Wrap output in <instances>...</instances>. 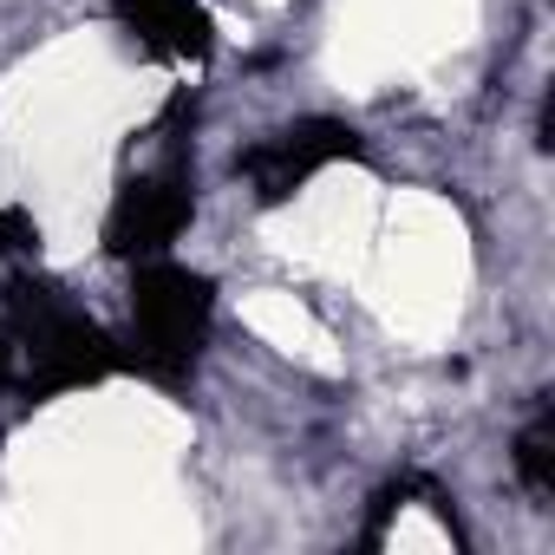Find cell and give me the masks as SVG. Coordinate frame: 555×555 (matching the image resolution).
Here are the masks:
<instances>
[{
    "instance_id": "obj_1",
    "label": "cell",
    "mask_w": 555,
    "mask_h": 555,
    "mask_svg": "<svg viewBox=\"0 0 555 555\" xmlns=\"http://www.w3.org/2000/svg\"><path fill=\"white\" fill-rule=\"evenodd\" d=\"M8 360H14V386H34V392L86 386V379H105L118 366L112 340L86 314H73L53 288H14Z\"/></svg>"
},
{
    "instance_id": "obj_3",
    "label": "cell",
    "mask_w": 555,
    "mask_h": 555,
    "mask_svg": "<svg viewBox=\"0 0 555 555\" xmlns=\"http://www.w3.org/2000/svg\"><path fill=\"white\" fill-rule=\"evenodd\" d=\"M360 151V131L340 125V118H308V125H288V131H274L268 144L242 151V177L255 183L261 203H288L321 164L334 157H353Z\"/></svg>"
},
{
    "instance_id": "obj_7",
    "label": "cell",
    "mask_w": 555,
    "mask_h": 555,
    "mask_svg": "<svg viewBox=\"0 0 555 555\" xmlns=\"http://www.w3.org/2000/svg\"><path fill=\"white\" fill-rule=\"evenodd\" d=\"M34 248V229L21 209H0V255H27Z\"/></svg>"
},
{
    "instance_id": "obj_5",
    "label": "cell",
    "mask_w": 555,
    "mask_h": 555,
    "mask_svg": "<svg viewBox=\"0 0 555 555\" xmlns=\"http://www.w3.org/2000/svg\"><path fill=\"white\" fill-rule=\"evenodd\" d=\"M118 14L164 60H203L209 53V14L196 0H118Z\"/></svg>"
},
{
    "instance_id": "obj_4",
    "label": "cell",
    "mask_w": 555,
    "mask_h": 555,
    "mask_svg": "<svg viewBox=\"0 0 555 555\" xmlns=\"http://www.w3.org/2000/svg\"><path fill=\"white\" fill-rule=\"evenodd\" d=\"M190 222V190L177 177H138L118 190L112 216H105V248L125 261H157Z\"/></svg>"
},
{
    "instance_id": "obj_2",
    "label": "cell",
    "mask_w": 555,
    "mask_h": 555,
    "mask_svg": "<svg viewBox=\"0 0 555 555\" xmlns=\"http://www.w3.org/2000/svg\"><path fill=\"white\" fill-rule=\"evenodd\" d=\"M131 314H138V366L151 379H183L196 366V347L209 334V282L177 261H144L138 268V288H131Z\"/></svg>"
},
{
    "instance_id": "obj_6",
    "label": "cell",
    "mask_w": 555,
    "mask_h": 555,
    "mask_svg": "<svg viewBox=\"0 0 555 555\" xmlns=\"http://www.w3.org/2000/svg\"><path fill=\"white\" fill-rule=\"evenodd\" d=\"M548 438H555V418H548V405L522 425V438H516V470H522V483L535 490V496H548L555 490V451H548Z\"/></svg>"
},
{
    "instance_id": "obj_8",
    "label": "cell",
    "mask_w": 555,
    "mask_h": 555,
    "mask_svg": "<svg viewBox=\"0 0 555 555\" xmlns=\"http://www.w3.org/2000/svg\"><path fill=\"white\" fill-rule=\"evenodd\" d=\"M0 386H14V360H8V340H0Z\"/></svg>"
}]
</instances>
